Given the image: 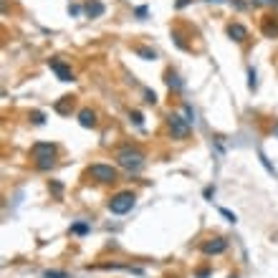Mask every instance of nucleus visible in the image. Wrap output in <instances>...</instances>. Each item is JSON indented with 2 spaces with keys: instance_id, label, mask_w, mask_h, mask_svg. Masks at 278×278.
Wrapping results in <instances>:
<instances>
[{
  "instance_id": "obj_1",
  "label": "nucleus",
  "mask_w": 278,
  "mask_h": 278,
  "mask_svg": "<svg viewBox=\"0 0 278 278\" xmlns=\"http://www.w3.org/2000/svg\"><path fill=\"white\" fill-rule=\"evenodd\" d=\"M56 144H51V142H35L33 144V149H30V154H33V160H35V167L38 170H51L56 162Z\"/></svg>"
},
{
  "instance_id": "obj_2",
  "label": "nucleus",
  "mask_w": 278,
  "mask_h": 278,
  "mask_svg": "<svg viewBox=\"0 0 278 278\" xmlns=\"http://www.w3.org/2000/svg\"><path fill=\"white\" fill-rule=\"evenodd\" d=\"M116 165L122 167V170H127V172H139L144 167V154L139 149L127 147V149H122V152L116 154Z\"/></svg>"
},
{
  "instance_id": "obj_3",
  "label": "nucleus",
  "mask_w": 278,
  "mask_h": 278,
  "mask_svg": "<svg viewBox=\"0 0 278 278\" xmlns=\"http://www.w3.org/2000/svg\"><path fill=\"white\" fill-rule=\"evenodd\" d=\"M134 203H137V195L129 192V190H124V192H116L111 200H109V210L114 215H127L134 208Z\"/></svg>"
},
{
  "instance_id": "obj_4",
  "label": "nucleus",
  "mask_w": 278,
  "mask_h": 278,
  "mask_svg": "<svg viewBox=\"0 0 278 278\" xmlns=\"http://www.w3.org/2000/svg\"><path fill=\"white\" fill-rule=\"evenodd\" d=\"M167 127H170L172 137H177V139H187L190 137V122H187L185 116L175 114V111L167 114Z\"/></svg>"
},
{
  "instance_id": "obj_5",
  "label": "nucleus",
  "mask_w": 278,
  "mask_h": 278,
  "mask_svg": "<svg viewBox=\"0 0 278 278\" xmlns=\"http://www.w3.org/2000/svg\"><path fill=\"white\" fill-rule=\"evenodd\" d=\"M89 177H94L96 182H116V167L111 165H91L89 167Z\"/></svg>"
},
{
  "instance_id": "obj_6",
  "label": "nucleus",
  "mask_w": 278,
  "mask_h": 278,
  "mask_svg": "<svg viewBox=\"0 0 278 278\" xmlns=\"http://www.w3.org/2000/svg\"><path fill=\"white\" fill-rule=\"evenodd\" d=\"M200 251H203L205 256H220V253L228 251V241H225V238H210V241L203 243Z\"/></svg>"
},
{
  "instance_id": "obj_7",
  "label": "nucleus",
  "mask_w": 278,
  "mask_h": 278,
  "mask_svg": "<svg viewBox=\"0 0 278 278\" xmlns=\"http://www.w3.org/2000/svg\"><path fill=\"white\" fill-rule=\"evenodd\" d=\"M48 68L61 78V81H73V71H71V66H66L61 58H48Z\"/></svg>"
},
{
  "instance_id": "obj_8",
  "label": "nucleus",
  "mask_w": 278,
  "mask_h": 278,
  "mask_svg": "<svg viewBox=\"0 0 278 278\" xmlns=\"http://www.w3.org/2000/svg\"><path fill=\"white\" fill-rule=\"evenodd\" d=\"M225 30H228V38H233L235 43H243L246 38H248V28H246V25H241V23H230Z\"/></svg>"
},
{
  "instance_id": "obj_9",
  "label": "nucleus",
  "mask_w": 278,
  "mask_h": 278,
  "mask_svg": "<svg viewBox=\"0 0 278 278\" xmlns=\"http://www.w3.org/2000/svg\"><path fill=\"white\" fill-rule=\"evenodd\" d=\"M84 13H86L89 18H101V15L106 13V5L101 3V0H89V3L84 5Z\"/></svg>"
},
{
  "instance_id": "obj_10",
  "label": "nucleus",
  "mask_w": 278,
  "mask_h": 278,
  "mask_svg": "<svg viewBox=\"0 0 278 278\" xmlns=\"http://www.w3.org/2000/svg\"><path fill=\"white\" fill-rule=\"evenodd\" d=\"M78 124H81L84 129H94L96 127V111L81 109V111H78Z\"/></svg>"
},
{
  "instance_id": "obj_11",
  "label": "nucleus",
  "mask_w": 278,
  "mask_h": 278,
  "mask_svg": "<svg viewBox=\"0 0 278 278\" xmlns=\"http://www.w3.org/2000/svg\"><path fill=\"white\" fill-rule=\"evenodd\" d=\"M165 81H167V86H170L172 91H182V89H185V81H182V78H180L175 71H167Z\"/></svg>"
},
{
  "instance_id": "obj_12",
  "label": "nucleus",
  "mask_w": 278,
  "mask_h": 278,
  "mask_svg": "<svg viewBox=\"0 0 278 278\" xmlns=\"http://www.w3.org/2000/svg\"><path fill=\"white\" fill-rule=\"evenodd\" d=\"M263 35H266V38H278V20L266 18V20H263Z\"/></svg>"
},
{
  "instance_id": "obj_13",
  "label": "nucleus",
  "mask_w": 278,
  "mask_h": 278,
  "mask_svg": "<svg viewBox=\"0 0 278 278\" xmlns=\"http://www.w3.org/2000/svg\"><path fill=\"white\" fill-rule=\"evenodd\" d=\"M71 109H73V99L71 96H63L61 101H56V111L58 114H68Z\"/></svg>"
},
{
  "instance_id": "obj_14",
  "label": "nucleus",
  "mask_w": 278,
  "mask_h": 278,
  "mask_svg": "<svg viewBox=\"0 0 278 278\" xmlns=\"http://www.w3.org/2000/svg\"><path fill=\"white\" fill-rule=\"evenodd\" d=\"M134 51H137V56H142L144 61H154V58H157V53H154L152 48H147V46H137Z\"/></svg>"
},
{
  "instance_id": "obj_15",
  "label": "nucleus",
  "mask_w": 278,
  "mask_h": 278,
  "mask_svg": "<svg viewBox=\"0 0 278 278\" xmlns=\"http://www.w3.org/2000/svg\"><path fill=\"white\" fill-rule=\"evenodd\" d=\"M71 233L73 235H86L89 233V225L86 223H76V225H71Z\"/></svg>"
},
{
  "instance_id": "obj_16",
  "label": "nucleus",
  "mask_w": 278,
  "mask_h": 278,
  "mask_svg": "<svg viewBox=\"0 0 278 278\" xmlns=\"http://www.w3.org/2000/svg\"><path fill=\"white\" fill-rule=\"evenodd\" d=\"M30 122H33V124H38V127H41V124L46 122V119H43V111H30Z\"/></svg>"
},
{
  "instance_id": "obj_17",
  "label": "nucleus",
  "mask_w": 278,
  "mask_h": 278,
  "mask_svg": "<svg viewBox=\"0 0 278 278\" xmlns=\"http://www.w3.org/2000/svg\"><path fill=\"white\" fill-rule=\"evenodd\" d=\"M48 187H51V192H53L56 197H61V192H63V185H61L58 180H51V185H48Z\"/></svg>"
},
{
  "instance_id": "obj_18",
  "label": "nucleus",
  "mask_w": 278,
  "mask_h": 278,
  "mask_svg": "<svg viewBox=\"0 0 278 278\" xmlns=\"http://www.w3.org/2000/svg\"><path fill=\"white\" fill-rule=\"evenodd\" d=\"M43 278H68V273L66 271H46Z\"/></svg>"
},
{
  "instance_id": "obj_19",
  "label": "nucleus",
  "mask_w": 278,
  "mask_h": 278,
  "mask_svg": "<svg viewBox=\"0 0 278 278\" xmlns=\"http://www.w3.org/2000/svg\"><path fill=\"white\" fill-rule=\"evenodd\" d=\"M258 160H261V165H263V167H266V170H268V172H271V175H276V170H273V167H271V162H268V160H266V154H263V152H258Z\"/></svg>"
},
{
  "instance_id": "obj_20",
  "label": "nucleus",
  "mask_w": 278,
  "mask_h": 278,
  "mask_svg": "<svg viewBox=\"0 0 278 278\" xmlns=\"http://www.w3.org/2000/svg\"><path fill=\"white\" fill-rule=\"evenodd\" d=\"M220 215H223V218H228V223H238V218H235V213H230L228 208H220Z\"/></svg>"
},
{
  "instance_id": "obj_21",
  "label": "nucleus",
  "mask_w": 278,
  "mask_h": 278,
  "mask_svg": "<svg viewBox=\"0 0 278 278\" xmlns=\"http://www.w3.org/2000/svg\"><path fill=\"white\" fill-rule=\"evenodd\" d=\"M256 86H258V81H256V71H253V68H251V71H248V89H251V91H253V89H256Z\"/></svg>"
},
{
  "instance_id": "obj_22",
  "label": "nucleus",
  "mask_w": 278,
  "mask_h": 278,
  "mask_svg": "<svg viewBox=\"0 0 278 278\" xmlns=\"http://www.w3.org/2000/svg\"><path fill=\"white\" fill-rule=\"evenodd\" d=\"M129 119H132V122H134L137 127H142V122H144V119H142V114H139V111H129Z\"/></svg>"
},
{
  "instance_id": "obj_23",
  "label": "nucleus",
  "mask_w": 278,
  "mask_h": 278,
  "mask_svg": "<svg viewBox=\"0 0 278 278\" xmlns=\"http://www.w3.org/2000/svg\"><path fill=\"white\" fill-rule=\"evenodd\" d=\"M185 119H187L190 124L195 122V111H192V106H190V104H185Z\"/></svg>"
},
{
  "instance_id": "obj_24",
  "label": "nucleus",
  "mask_w": 278,
  "mask_h": 278,
  "mask_svg": "<svg viewBox=\"0 0 278 278\" xmlns=\"http://www.w3.org/2000/svg\"><path fill=\"white\" fill-rule=\"evenodd\" d=\"M144 101H147V104H157V94L147 89V91H144Z\"/></svg>"
},
{
  "instance_id": "obj_25",
  "label": "nucleus",
  "mask_w": 278,
  "mask_h": 278,
  "mask_svg": "<svg viewBox=\"0 0 278 278\" xmlns=\"http://www.w3.org/2000/svg\"><path fill=\"white\" fill-rule=\"evenodd\" d=\"M134 15H137L139 20H144V18H147V8H144V5H139V8L134 10Z\"/></svg>"
},
{
  "instance_id": "obj_26",
  "label": "nucleus",
  "mask_w": 278,
  "mask_h": 278,
  "mask_svg": "<svg viewBox=\"0 0 278 278\" xmlns=\"http://www.w3.org/2000/svg\"><path fill=\"white\" fill-rule=\"evenodd\" d=\"M190 3H192V0H177V3H175V8H177V10H182V8H187Z\"/></svg>"
},
{
  "instance_id": "obj_27",
  "label": "nucleus",
  "mask_w": 278,
  "mask_h": 278,
  "mask_svg": "<svg viewBox=\"0 0 278 278\" xmlns=\"http://www.w3.org/2000/svg\"><path fill=\"white\" fill-rule=\"evenodd\" d=\"M210 276V268H200V271H197V278H208Z\"/></svg>"
},
{
  "instance_id": "obj_28",
  "label": "nucleus",
  "mask_w": 278,
  "mask_h": 278,
  "mask_svg": "<svg viewBox=\"0 0 278 278\" xmlns=\"http://www.w3.org/2000/svg\"><path fill=\"white\" fill-rule=\"evenodd\" d=\"M68 13L71 15H78V13H81V8H78V5H68Z\"/></svg>"
},
{
  "instance_id": "obj_29",
  "label": "nucleus",
  "mask_w": 278,
  "mask_h": 278,
  "mask_svg": "<svg viewBox=\"0 0 278 278\" xmlns=\"http://www.w3.org/2000/svg\"><path fill=\"white\" fill-rule=\"evenodd\" d=\"M213 195H215V187H205V197H208V200H210Z\"/></svg>"
},
{
  "instance_id": "obj_30",
  "label": "nucleus",
  "mask_w": 278,
  "mask_h": 278,
  "mask_svg": "<svg viewBox=\"0 0 278 278\" xmlns=\"http://www.w3.org/2000/svg\"><path fill=\"white\" fill-rule=\"evenodd\" d=\"M263 3H273V5H278V0H263Z\"/></svg>"
},
{
  "instance_id": "obj_31",
  "label": "nucleus",
  "mask_w": 278,
  "mask_h": 278,
  "mask_svg": "<svg viewBox=\"0 0 278 278\" xmlns=\"http://www.w3.org/2000/svg\"><path fill=\"white\" fill-rule=\"evenodd\" d=\"M208 3H223V0H208Z\"/></svg>"
},
{
  "instance_id": "obj_32",
  "label": "nucleus",
  "mask_w": 278,
  "mask_h": 278,
  "mask_svg": "<svg viewBox=\"0 0 278 278\" xmlns=\"http://www.w3.org/2000/svg\"><path fill=\"white\" fill-rule=\"evenodd\" d=\"M230 278H235V276H230Z\"/></svg>"
},
{
  "instance_id": "obj_33",
  "label": "nucleus",
  "mask_w": 278,
  "mask_h": 278,
  "mask_svg": "<svg viewBox=\"0 0 278 278\" xmlns=\"http://www.w3.org/2000/svg\"><path fill=\"white\" fill-rule=\"evenodd\" d=\"M276 134H278V129H276Z\"/></svg>"
}]
</instances>
